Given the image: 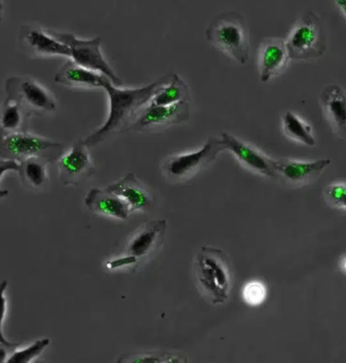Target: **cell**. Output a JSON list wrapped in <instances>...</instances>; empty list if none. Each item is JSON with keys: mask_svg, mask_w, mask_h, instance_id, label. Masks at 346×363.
Wrapping results in <instances>:
<instances>
[{"mask_svg": "<svg viewBox=\"0 0 346 363\" xmlns=\"http://www.w3.org/2000/svg\"><path fill=\"white\" fill-rule=\"evenodd\" d=\"M197 289L213 305H222L229 298L232 268L227 255L214 247H202L194 264Z\"/></svg>", "mask_w": 346, "mask_h": 363, "instance_id": "cell-2", "label": "cell"}, {"mask_svg": "<svg viewBox=\"0 0 346 363\" xmlns=\"http://www.w3.org/2000/svg\"><path fill=\"white\" fill-rule=\"evenodd\" d=\"M334 2L346 18V0H334Z\"/></svg>", "mask_w": 346, "mask_h": 363, "instance_id": "cell-31", "label": "cell"}, {"mask_svg": "<svg viewBox=\"0 0 346 363\" xmlns=\"http://www.w3.org/2000/svg\"><path fill=\"white\" fill-rule=\"evenodd\" d=\"M2 9H4V4H2V0H0V21H1Z\"/></svg>", "mask_w": 346, "mask_h": 363, "instance_id": "cell-33", "label": "cell"}, {"mask_svg": "<svg viewBox=\"0 0 346 363\" xmlns=\"http://www.w3.org/2000/svg\"><path fill=\"white\" fill-rule=\"evenodd\" d=\"M188 360L183 359L180 356L171 354H161V353H142V354H134L122 356L117 362L128 363H161V362H187Z\"/></svg>", "mask_w": 346, "mask_h": 363, "instance_id": "cell-25", "label": "cell"}, {"mask_svg": "<svg viewBox=\"0 0 346 363\" xmlns=\"http://www.w3.org/2000/svg\"><path fill=\"white\" fill-rule=\"evenodd\" d=\"M18 167H20V164H18V162H16V160L0 159V178H1L6 172H18Z\"/></svg>", "mask_w": 346, "mask_h": 363, "instance_id": "cell-29", "label": "cell"}, {"mask_svg": "<svg viewBox=\"0 0 346 363\" xmlns=\"http://www.w3.org/2000/svg\"><path fill=\"white\" fill-rule=\"evenodd\" d=\"M190 94L188 84L173 73L166 84L160 87L150 103L158 106L174 105L180 102H190Z\"/></svg>", "mask_w": 346, "mask_h": 363, "instance_id": "cell-22", "label": "cell"}, {"mask_svg": "<svg viewBox=\"0 0 346 363\" xmlns=\"http://www.w3.org/2000/svg\"><path fill=\"white\" fill-rule=\"evenodd\" d=\"M223 150L221 139L209 138L201 150L167 157L162 164V172L168 180L183 183L209 166Z\"/></svg>", "mask_w": 346, "mask_h": 363, "instance_id": "cell-6", "label": "cell"}, {"mask_svg": "<svg viewBox=\"0 0 346 363\" xmlns=\"http://www.w3.org/2000/svg\"><path fill=\"white\" fill-rule=\"evenodd\" d=\"M171 77V75L162 77L153 84L137 89H121L105 77L103 89L110 99V113L105 123L83 139L87 147L98 145L115 132L128 131L139 112L150 103L153 96Z\"/></svg>", "mask_w": 346, "mask_h": 363, "instance_id": "cell-1", "label": "cell"}, {"mask_svg": "<svg viewBox=\"0 0 346 363\" xmlns=\"http://www.w3.org/2000/svg\"><path fill=\"white\" fill-rule=\"evenodd\" d=\"M49 160L44 157H32L18 162V176L23 185L33 189H41L49 182L48 166Z\"/></svg>", "mask_w": 346, "mask_h": 363, "instance_id": "cell-21", "label": "cell"}, {"mask_svg": "<svg viewBox=\"0 0 346 363\" xmlns=\"http://www.w3.org/2000/svg\"><path fill=\"white\" fill-rule=\"evenodd\" d=\"M190 118V102H180L169 106H158L149 103L139 112L129 130H155L183 123Z\"/></svg>", "mask_w": 346, "mask_h": 363, "instance_id": "cell-10", "label": "cell"}, {"mask_svg": "<svg viewBox=\"0 0 346 363\" xmlns=\"http://www.w3.org/2000/svg\"><path fill=\"white\" fill-rule=\"evenodd\" d=\"M8 193L9 192L8 190L0 189V199H1V198L8 196Z\"/></svg>", "mask_w": 346, "mask_h": 363, "instance_id": "cell-32", "label": "cell"}, {"mask_svg": "<svg viewBox=\"0 0 346 363\" xmlns=\"http://www.w3.org/2000/svg\"><path fill=\"white\" fill-rule=\"evenodd\" d=\"M166 219L148 221L140 226L129 240L126 255L108 263V269L130 267L141 259L156 252L166 240Z\"/></svg>", "mask_w": 346, "mask_h": 363, "instance_id": "cell-9", "label": "cell"}, {"mask_svg": "<svg viewBox=\"0 0 346 363\" xmlns=\"http://www.w3.org/2000/svg\"><path fill=\"white\" fill-rule=\"evenodd\" d=\"M320 105L332 130L346 139V91L338 84H329L320 94Z\"/></svg>", "mask_w": 346, "mask_h": 363, "instance_id": "cell-15", "label": "cell"}, {"mask_svg": "<svg viewBox=\"0 0 346 363\" xmlns=\"http://www.w3.org/2000/svg\"><path fill=\"white\" fill-rule=\"evenodd\" d=\"M331 164V160L324 159L313 162H301L288 159L275 160L277 177L284 179L291 185H304L316 178L318 174Z\"/></svg>", "mask_w": 346, "mask_h": 363, "instance_id": "cell-16", "label": "cell"}, {"mask_svg": "<svg viewBox=\"0 0 346 363\" xmlns=\"http://www.w3.org/2000/svg\"><path fill=\"white\" fill-rule=\"evenodd\" d=\"M105 77H107L100 73L94 72L76 65L73 60H68L56 73L55 82L69 87L103 89V82Z\"/></svg>", "mask_w": 346, "mask_h": 363, "instance_id": "cell-19", "label": "cell"}, {"mask_svg": "<svg viewBox=\"0 0 346 363\" xmlns=\"http://www.w3.org/2000/svg\"><path fill=\"white\" fill-rule=\"evenodd\" d=\"M18 44L32 57H71V51L67 45L59 41L51 33L33 26L25 25L21 28Z\"/></svg>", "mask_w": 346, "mask_h": 363, "instance_id": "cell-12", "label": "cell"}, {"mask_svg": "<svg viewBox=\"0 0 346 363\" xmlns=\"http://www.w3.org/2000/svg\"><path fill=\"white\" fill-rule=\"evenodd\" d=\"M8 285L6 280L0 282V345L6 346L9 349H16L18 347V344L11 343V342L6 340V337L4 336V332H2V324H4L6 312H8V301L6 298V291L8 289Z\"/></svg>", "mask_w": 346, "mask_h": 363, "instance_id": "cell-27", "label": "cell"}, {"mask_svg": "<svg viewBox=\"0 0 346 363\" xmlns=\"http://www.w3.org/2000/svg\"><path fill=\"white\" fill-rule=\"evenodd\" d=\"M6 346L0 345V363L8 362V350Z\"/></svg>", "mask_w": 346, "mask_h": 363, "instance_id": "cell-30", "label": "cell"}, {"mask_svg": "<svg viewBox=\"0 0 346 363\" xmlns=\"http://www.w3.org/2000/svg\"><path fill=\"white\" fill-rule=\"evenodd\" d=\"M8 98L21 104L30 115L53 113L57 110V101L53 94L39 80L30 75H16L6 82Z\"/></svg>", "mask_w": 346, "mask_h": 363, "instance_id": "cell-7", "label": "cell"}, {"mask_svg": "<svg viewBox=\"0 0 346 363\" xmlns=\"http://www.w3.org/2000/svg\"><path fill=\"white\" fill-rule=\"evenodd\" d=\"M206 38L217 49L240 65L248 61V30L239 13L232 11L217 16L207 28Z\"/></svg>", "mask_w": 346, "mask_h": 363, "instance_id": "cell-3", "label": "cell"}, {"mask_svg": "<svg viewBox=\"0 0 346 363\" xmlns=\"http://www.w3.org/2000/svg\"><path fill=\"white\" fill-rule=\"evenodd\" d=\"M64 146L28 131L4 133L0 131V159L20 162L32 157L55 162L63 155Z\"/></svg>", "mask_w": 346, "mask_h": 363, "instance_id": "cell-5", "label": "cell"}, {"mask_svg": "<svg viewBox=\"0 0 346 363\" xmlns=\"http://www.w3.org/2000/svg\"><path fill=\"white\" fill-rule=\"evenodd\" d=\"M50 344V340L48 338L40 339V340L35 341L32 345L28 346L27 348L23 350H15L8 359L9 363H29L33 360L36 359L40 355L43 353L47 346Z\"/></svg>", "mask_w": 346, "mask_h": 363, "instance_id": "cell-24", "label": "cell"}, {"mask_svg": "<svg viewBox=\"0 0 346 363\" xmlns=\"http://www.w3.org/2000/svg\"><path fill=\"white\" fill-rule=\"evenodd\" d=\"M57 162L59 178L64 186L77 187L96 174V167L83 139L73 143L71 150L61 155Z\"/></svg>", "mask_w": 346, "mask_h": 363, "instance_id": "cell-11", "label": "cell"}, {"mask_svg": "<svg viewBox=\"0 0 346 363\" xmlns=\"http://www.w3.org/2000/svg\"><path fill=\"white\" fill-rule=\"evenodd\" d=\"M84 204L93 213L110 216L121 220L128 219L129 214L131 213L128 203L115 193L108 191L107 188H93L89 191L84 198Z\"/></svg>", "mask_w": 346, "mask_h": 363, "instance_id": "cell-17", "label": "cell"}, {"mask_svg": "<svg viewBox=\"0 0 346 363\" xmlns=\"http://www.w3.org/2000/svg\"><path fill=\"white\" fill-rule=\"evenodd\" d=\"M51 34L59 41L69 47L72 60L76 65L105 75L115 86H123V82L108 65L101 52V38L81 40L70 33L52 32Z\"/></svg>", "mask_w": 346, "mask_h": 363, "instance_id": "cell-8", "label": "cell"}, {"mask_svg": "<svg viewBox=\"0 0 346 363\" xmlns=\"http://www.w3.org/2000/svg\"><path fill=\"white\" fill-rule=\"evenodd\" d=\"M324 196L333 206L346 208V183L338 182L327 186Z\"/></svg>", "mask_w": 346, "mask_h": 363, "instance_id": "cell-26", "label": "cell"}, {"mask_svg": "<svg viewBox=\"0 0 346 363\" xmlns=\"http://www.w3.org/2000/svg\"><path fill=\"white\" fill-rule=\"evenodd\" d=\"M30 116L20 103L6 96L0 105V131L4 133L28 131Z\"/></svg>", "mask_w": 346, "mask_h": 363, "instance_id": "cell-20", "label": "cell"}, {"mask_svg": "<svg viewBox=\"0 0 346 363\" xmlns=\"http://www.w3.org/2000/svg\"><path fill=\"white\" fill-rule=\"evenodd\" d=\"M267 289L260 282H251L244 287L243 298L249 305H260L265 301Z\"/></svg>", "mask_w": 346, "mask_h": 363, "instance_id": "cell-28", "label": "cell"}, {"mask_svg": "<svg viewBox=\"0 0 346 363\" xmlns=\"http://www.w3.org/2000/svg\"><path fill=\"white\" fill-rule=\"evenodd\" d=\"M221 140H222L224 150L232 153L240 164L246 169L270 178L277 177L275 160L267 157L254 146L231 135L228 132H223Z\"/></svg>", "mask_w": 346, "mask_h": 363, "instance_id": "cell-13", "label": "cell"}, {"mask_svg": "<svg viewBox=\"0 0 346 363\" xmlns=\"http://www.w3.org/2000/svg\"><path fill=\"white\" fill-rule=\"evenodd\" d=\"M282 130L291 140L307 146L316 145V139L309 123L291 111H287L282 118Z\"/></svg>", "mask_w": 346, "mask_h": 363, "instance_id": "cell-23", "label": "cell"}, {"mask_svg": "<svg viewBox=\"0 0 346 363\" xmlns=\"http://www.w3.org/2000/svg\"><path fill=\"white\" fill-rule=\"evenodd\" d=\"M284 42L291 60L321 57L327 48L321 18L313 11H308L295 23Z\"/></svg>", "mask_w": 346, "mask_h": 363, "instance_id": "cell-4", "label": "cell"}, {"mask_svg": "<svg viewBox=\"0 0 346 363\" xmlns=\"http://www.w3.org/2000/svg\"><path fill=\"white\" fill-rule=\"evenodd\" d=\"M107 189L124 199L130 206L131 212L147 211L153 204L152 195L132 172L121 180L108 186Z\"/></svg>", "mask_w": 346, "mask_h": 363, "instance_id": "cell-18", "label": "cell"}, {"mask_svg": "<svg viewBox=\"0 0 346 363\" xmlns=\"http://www.w3.org/2000/svg\"><path fill=\"white\" fill-rule=\"evenodd\" d=\"M289 58L286 42L281 39H267L260 44L258 52V69L260 80L268 82L270 79L281 74L287 66Z\"/></svg>", "mask_w": 346, "mask_h": 363, "instance_id": "cell-14", "label": "cell"}]
</instances>
